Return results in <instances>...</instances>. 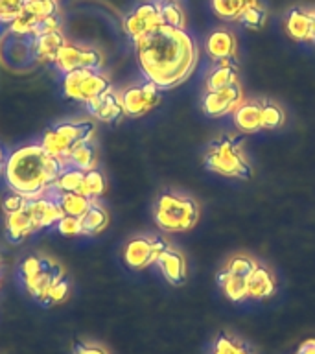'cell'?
<instances>
[{
	"label": "cell",
	"instance_id": "cell-1",
	"mask_svg": "<svg viewBox=\"0 0 315 354\" xmlns=\"http://www.w3.org/2000/svg\"><path fill=\"white\" fill-rule=\"evenodd\" d=\"M133 43L144 77L160 91L179 87L198 66L199 48L187 30L162 24Z\"/></svg>",
	"mask_w": 315,
	"mask_h": 354
},
{
	"label": "cell",
	"instance_id": "cell-2",
	"mask_svg": "<svg viewBox=\"0 0 315 354\" xmlns=\"http://www.w3.org/2000/svg\"><path fill=\"white\" fill-rule=\"evenodd\" d=\"M59 162L48 155L41 144H28L6 157L4 177L13 192L22 194L28 201L52 196V183L61 174Z\"/></svg>",
	"mask_w": 315,
	"mask_h": 354
},
{
	"label": "cell",
	"instance_id": "cell-3",
	"mask_svg": "<svg viewBox=\"0 0 315 354\" xmlns=\"http://www.w3.org/2000/svg\"><path fill=\"white\" fill-rule=\"evenodd\" d=\"M204 166L212 174L232 179H249L253 176V166L243 151L242 138L220 137L210 144L204 153Z\"/></svg>",
	"mask_w": 315,
	"mask_h": 354
},
{
	"label": "cell",
	"instance_id": "cell-4",
	"mask_svg": "<svg viewBox=\"0 0 315 354\" xmlns=\"http://www.w3.org/2000/svg\"><path fill=\"white\" fill-rule=\"evenodd\" d=\"M155 221L164 232H187L198 225L199 205L184 194L166 190L155 203Z\"/></svg>",
	"mask_w": 315,
	"mask_h": 354
},
{
	"label": "cell",
	"instance_id": "cell-5",
	"mask_svg": "<svg viewBox=\"0 0 315 354\" xmlns=\"http://www.w3.org/2000/svg\"><path fill=\"white\" fill-rule=\"evenodd\" d=\"M94 133H96V129H94L93 122H63L59 126L44 131L43 138H41V146L46 153L57 159L61 168H66V166H70L68 151L72 149V146H76L77 142L93 144Z\"/></svg>",
	"mask_w": 315,
	"mask_h": 354
},
{
	"label": "cell",
	"instance_id": "cell-6",
	"mask_svg": "<svg viewBox=\"0 0 315 354\" xmlns=\"http://www.w3.org/2000/svg\"><path fill=\"white\" fill-rule=\"evenodd\" d=\"M61 87H63L65 98L87 105L90 100L105 93L111 87V83L99 71L76 68L68 74H63Z\"/></svg>",
	"mask_w": 315,
	"mask_h": 354
},
{
	"label": "cell",
	"instance_id": "cell-7",
	"mask_svg": "<svg viewBox=\"0 0 315 354\" xmlns=\"http://www.w3.org/2000/svg\"><path fill=\"white\" fill-rule=\"evenodd\" d=\"M120 100L124 115L131 116V118H140L160 104V88L146 80L140 85H131V87L124 88L120 93Z\"/></svg>",
	"mask_w": 315,
	"mask_h": 354
},
{
	"label": "cell",
	"instance_id": "cell-8",
	"mask_svg": "<svg viewBox=\"0 0 315 354\" xmlns=\"http://www.w3.org/2000/svg\"><path fill=\"white\" fill-rule=\"evenodd\" d=\"M166 248L168 243L159 236L131 238L124 248V260L131 270H146L151 264H157Z\"/></svg>",
	"mask_w": 315,
	"mask_h": 354
},
{
	"label": "cell",
	"instance_id": "cell-9",
	"mask_svg": "<svg viewBox=\"0 0 315 354\" xmlns=\"http://www.w3.org/2000/svg\"><path fill=\"white\" fill-rule=\"evenodd\" d=\"M162 26L159 4L157 2H144L138 4L129 15L124 19V30L133 41L144 37L146 33L153 32L155 28Z\"/></svg>",
	"mask_w": 315,
	"mask_h": 354
},
{
	"label": "cell",
	"instance_id": "cell-10",
	"mask_svg": "<svg viewBox=\"0 0 315 354\" xmlns=\"http://www.w3.org/2000/svg\"><path fill=\"white\" fill-rule=\"evenodd\" d=\"M243 102V93L240 85L220 88V91H207L203 96V111L212 118L234 113L236 107Z\"/></svg>",
	"mask_w": 315,
	"mask_h": 354
},
{
	"label": "cell",
	"instance_id": "cell-11",
	"mask_svg": "<svg viewBox=\"0 0 315 354\" xmlns=\"http://www.w3.org/2000/svg\"><path fill=\"white\" fill-rule=\"evenodd\" d=\"M286 32L297 43L315 44V10L293 8L286 15Z\"/></svg>",
	"mask_w": 315,
	"mask_h": 354
},
{
	"label": "cell",
	"instance_id": "cell-12",
	"mask_svg": "<svg viewBox=\"0 0 315 354\" xmlns=\"http://www.w3.org/2000/svg\"><path fill=\"white\" fill-rule=\"evenodd\" d=\"M26 209L30 212V216H32L33 225H35L37 231L57 225V221L65 216L59 201L54 196H44V198L32 199V201H28Z\"/></svg>",
	"mask_w": 315,
	"mask_h": 354
},
{
	"label": "cell",
	"instance_id": "cell-13",
	"mask_svg": "<svg viewBox=\"0 0 315 354\" xmlns=\"http://www.w3.org/2000/svg\"><path fill=\"white\" fill-rule=\"evenodd\" d=\"M207 54L212 59V63L218 61H236L238 57V39L236 35L227 30V28H218L204 41Z\"/></svg>",
	"mask_w": 315,
	"mask_h": 354
},
{
	"label": "cell",
	"instance_id": "cell-14",
	"mask_svg": "<svg viewBox=\"0 0 315 354\" xmlns=\"http://www.w3.org/2000/svg\"><path fill=\"white\" fill-rule=\"evenodd\" d=\"M87 107L90 111V115L102 122H115L120 116H124L120 93H116L113 87H109L105 93H102L99 96L90 100Z\"/></svg>",
	"mask_w": 315,
	"mask_h": 354
},
{
	"label": "cell",
	"instance_id": "cell-15",
	"mask_svg": "<svg viewBox=\"0 0 315 354\" xmlns=\"http://www.w3.org/2000/svg\"><path fill=\"white\" fill-rule=\"evenodd\" d=\"M160 273L164 275V279L173 286H179L187 281V260L179 251L173 248H168L160 253L159 260H157Z\"/></svg>",
	"mask_w": 315,
	"mask_h": 354
},
{
	"label": "cell",
	"instance_id": "cell-16",
	"mask_svg": "<svg viewBox=\"0 0 315 354\" xmlns=\"http://www.w3.org/2000/svg\"><path fill=\"white\" fill-rule=\"evenodd\" d=\"M232 85H240L236 61H218L207 72V77H204V88L207 91H220V88L232 87Z\"/></svg>",
	"mask_w": 315,
	"mask_h": 354
},
{
	"label": "cell",
	"instance_id": "cell-17",
	"mask_svg": "<svg viewBox=\"0 0 315 354\" xmlns=\"http://www.w3.org/2000/svg\"><path fill=\"white\" fill-rule=\"evenodd\" d=\"M275 277L264 264H256L254 270L247 277V293L249 299L254 301H264L275 293Z\"/></svg>",
	"mask_w": 315,
	"mask_h": 354
},
{
	"label": "cell",
	"instance_id": "cell-18",
	"mask_svg": "<svg viewBox=\"0 0 315 354\" xmlns=\"http://www.w3.org/2000/svg\"><path fill=\"white\" fill-rule=\"evenodd\" d=\"M238 131L256 133L262 129V105L260 102H242L232 113Z\"/></svg>",
	"mask_w": 315,
	"mask_h": 354
},
{
	"label": "cell",
	"instance_id": "cell-19",
	"mask_svg": "<svg viewBox=\"0 0 315 354\" xmlns=\"http://www.w3.org/2000/svg\"><path fill=\"white\" fill-rule=\"evenodd\" d=\"M63 44H65V39H63L61 32L46 33V35H41V37H33V57L37 59V63H43V65H54L55 55H57V52H59Z\"/></svg>",
	"mask_w": 315,
	"mask_h": 354
},
{
	"label": "cell",
	"instance_id": "cell-20",
	"mask_svg": "<svg viewBox=\"0 0 315 354\" xmlns=\"http://www.w3.org/2000/svg\"><path fill=\"white\" fill-rule=\"evenodd\" d=\"M55 270H57V264H54L52 260L44 259V268L39 271L37 275L30 279V281L24 282L28 293L33 295L35 299H39L41 303H48V293L50 288L54 284L55 279Z\"/></svg>",
	"mask_w": 315,
	"mask_h": 354
},
{
	"label": "cell",
	"instance_id": "cell-21",
	"mask_svg": "<svg viewBox=\"0 0 315 354\" xmlns=\"http://www.w3.org/2000/svg\"><path fill=\"white\" fill-rule=\"evenodd\" d=\"M218 284L225 293V297L234 301V303H242V301L249 299L247 277L238 275V273H232V271L223 268L218 273Z\"/></svg>",
	"mask_w": 315,
	"mask_h": 354
},
{
	"label": "cell",
	"instance_id": "cell-22",
	"mask_svg": "<svg viewBox=\"0 0 315 354\" xmlns=\"http://www.w3.org/2000/svg\"><path fill=\"white\" fill-rule=\"evenodd\" d=\"M35 231L37 229L33 225L32 216H30L26 207L19 212H13V214H6V232L13 242H21L24 238L32 236Z\"/></svg>",
	"mask_w": 315,
	"mask_h": 354
},
{
	"label": "cell",
	"instance_id": "cell-23",
	"mask_svg": "<svg viewBox=\"0 0 315 354\" xmlns=\"http://www.w3.org/2000/svg\"><path fill=\"white\" fill-rule=\"evenodd\" d=\"M258 2L260 0H210V6L221 21L240 22L243 13Z\"/></svg>",
	"mask_w": 315,
	"mask_h": 354
},
{
	"label": "cell",
	"instance_id": "cell-24",
	"mask_svg": "<svg viewBox=\"0 0 315 354\" xmlns=\"http://www.w3.org/2000/svg\"><path fill=\"white\" fill-rule=\"evenodd\" d=\"M109 225V214L107 210L98 203V199H94L93 207L82 216V227L85 236H96L99 232H104Z\"/></svg>",
	"mask_w": 315,
	"mask_h": 354
},
{
	"label": "cell",
	"instance_id": "cell-25",
	"mask_svg": "<svg viewBox=\"0 0 315 354\" xmlns=\"http://www.w3.org/2000/svg\"><path fill=\"white\" fill-rule=\"evenodd\" d=\"M83 177H85V171L79 170V168H74V166L63 168L57 179L50 187L52 188V196L57 199V196L63 192H79Z\"/></svg>",
	"mask_w": 315,
	"mask_h": 354
},
{
	"label": "cell",
	"instance_id": "cell-26",
	"mask_svg": "<svg viewBox=\"0 0 315 354\" xmlns=\"http://www.w3.org/2000/svg\"><path fill=\"white\" fill-rule=\"evenodd\" d=\"M68 160H70V166L83 171L94 170L98 166L96 149L93 148V144L87 142H77L76 146H72V149L68 151Z\"/></svg>",
	"mask_w": 315,
	"mask_h": 354
},
{
	"label": "cell",
	"instance_id": "cell-27",
	"mask_svg": "<svg viewBox=\"0 0 315 354\" xmlns=\"http://www.w3.org/2000/svg\"><path fill=\"white\" fill-rule=\"evenodd\" d=\"M157 4L164 26L179 28V30L187 28V15L179 0H157Z\"/></svg>",
	"mask_w": 315,
	"mask_h": 354
},
{
	"label": "cell",
	"instance_id": "cell-28",
	"mask_svg": "<svg viewBox=\"0 0 315 354\" xmlns=\"http://www.w3.org/2000/svg\"><path fill=\"white\" fill-rule=\"evenodd\" d=\"M57 201H59L63 212H65L66 216H74V218H82L94 203V199L85 198V196L79 192L59 194V196H57Z\"/></svg>",
	"mask_w": 315,
	"mask_h": 354
},
{
	"label": "cell",
	"instance_id": "cell-29",
	"mask_svg": "<svg viewBox=\"0 0 315 354\" xmlns=\"http://www.w3.org/2000/svg\"><path fill=\"white\" fill-rule=\"evenodd\" d=\"M82 52L83 48H79L76 44L65 43L55 55L54 66L61 74H68V72L76 71V68L82 66Z\"/></svg>",
	"mask_w": 315,
	"mask_h": 354
},
{
	"label": "cell",
	"instance_id": "cell-30",
	"mask_svg": "<svg viewBox=\"0 0 315 354\" xmlns=\"http://www.w3.org/2000/svg\"><path fill=\"white\" fill-rule=\"evenodd\" d=\"M209 354H254L253 348L249 347L247 343L238 339L232 334L221 332L212 343Z\"/></svg>",
	"mask_w": 315,
	"mask_h": 354
},
{
	"label": "cell",
	"instance_id": "cell-31",
	"mask_svg": "<svg viewBox=\"0 0 315 354\" xmlns=\"http://www.w3.org/2000/svg\"><path fill=\"white\" fill-rule=\"evenodd\" d=\"M105 188H107V183H105L104 174L94 168V170L85 171L79 194H83V196L88 199H98L104 196Z\"/></svg>",
	"mask_w": 315,
	"mask_h": 354
},
{
	"label": "cell",
	"instance_id": "cell-32",
	"mask_svg": "<svg viewBox=\"0 0 315 354\" xmlns=\"http://www.w3.org/2000/svg\"><path fill=\"white\" fill-rule=\"evenodd\" d=\"M262 105V129H278L286 122V113L280 105L269 100H260Z\"/></svg>",
	"mask_w": 315,
	"mask_h": 354
},
{
	"label": "cell",
	"instance_id": "cell-33",
	"mask_svg": "<svg viewBox=\"0 0 315 354\" xmlns=\"http://www.w3.org/2000/svg\"><path fill=\"white\" fill-rule=\"evenodd\" d=\"M265 21H267V11H265L264 4L258 2V4L251 6L243 17L240 19V24H243L249 30H262L265 26Z\"/></svg>",
	"mask_w": 315,
	"mask_h": 354
},
{
	"label": "cell",
	"instance_id": "cell-34",
	"mask_svg": "<svg viewBox=\"0 0 315 354\" xmlns=\"http://www.w3.org/2000/svg\"><path fill=\"white\" fill-rule=\"evenodd\" d=\"M55 10H57L55 0H24V11L37 17L39 21H43L50 15H55Z\"/></svg>",
	"mask_w": 315,
	"mask_h": 354
},
{
	"label": "cell",
	"instance_id": "cell-35",
	"mask_svg": "<svg viewBox=\"0 0 315 354\" xmlns=\"http://www.w3.org/2000/svg\"><path fill=\"white\" fill-rule=\"evenodd\" d=\"M258 264L256 260L247 257V254H234L231 259L227 260L225 270L232 271V273H238V275L249 277V273L254 270V266Z\"/></svg>",
	"mask_w": 315,
	"mask_h": 354
},
{
	"label": "cell",
	"instance_id": "cell-36",
	"mask_svg": "<svg viewBox=\"0 0 315 354\" xmlns=\"http://www.w3.org/2000/svg\"><path fill=\"white\" fill-rule=\"evenodd\" d=\"M57 232L63 234V236H79L83 234L82 227V218H74V216H63L59 221H57Z\"/></svg>",
	"mask_w": 315,
	"mask_h": 354
},
{
	"label": "cell",
	"instance_id": "cell-37",
	"mask_svg": "<svg viewBox=\"0 0 315 354\" xmlns=\"http://www.w3.org/2000/svg\"><path fill=\"white\" fill-rule=\"evenodd\" d=\"M43 268H44V259H41V257H35V254H32V257H26V259L22 260V264H21L22 281L26 282V281H30V279H33V277L37 275L39 271L43 270Z\"/></svg>",
	"mask_w": 315,
	"mask_h": 354
},
{
	"label": "cell",
	"instance_id": "cell-38",
	"mask_svg": "<svg viewBox=\"0 0 315 354\" xmlns=\"http://www.w3.org/2000/svg\"><path fill=\"white\" fill-rule=\"evenodd\" d=\"M28 205V199L19 192L6 194L4 199H2V209H4V214H13V212H19Z\"/></svg>",
	"mask_w": 315,
	"mask_h": 354
},
{
	"label": "cell",
	"instance_id": "cell-39",
	"mask_svg": "<svg viewBox=\"0 0 315 354\" xmlns=\"http://www.w3.org/2000/svg\"><path fill=\"white\" fill-rule=\"evenodd\" d=\"M104 65V55L98 50L83 48L82 52V66L79 68H90V71H99Z\"/></svg>",
	"mask_w": 315,
	"mask_h": 354
},
{
	"label": "cell",
	"instance_id": "cell-40",
	"mask_svg": "<svg viewBox=\"0 0 315 354\" xmlns=\"http://www.w3.org/2000/svg\"><path fill=\"white\" fill-rule=\"evenodd\" d=\"M74 354H109L104 347L94 345V343H76Z\"/></svg>",
	"mask_w": 315,
	"mask_h": 354
},
{
	"label": "cell",
	"instance_id": "cell-41",
	"mask_svg": "<svg viewBox=\"0 0 315 354\" xmlns=\"http://www.w3.org/2000/svg\"><path fill=\"white\" fill-rule=\"evenodd\" d=\"M297 354H315V339H306V342L298 347Z\"/></svg>",
	"mask_w": 315,
	"mask_h": 354
},
{
	"label": "cell",
	"instance_id": "cell-42",
	"mask_svg": "<svg viewBox=\"0 0 315 354\" xmlns=\"http://www.w3.org/2000/svg\"><path fill=\"white\" fill-rule=\"evenodd\" d=\"M4 165H6V155H4V149L0 148V171L4 170Z\"/></svg>",
	"mask_w": 315,
	"mask_h": 354
}]
</instances>
